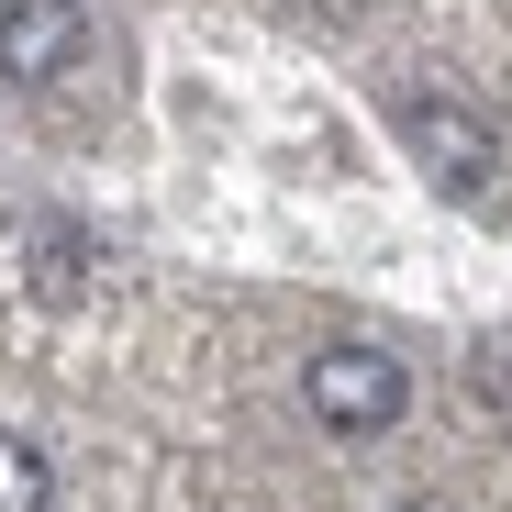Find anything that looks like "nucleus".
I'll use <instances>...</instances> for the list:
<instances>
[{"instance_id": "3", "label": "nucleus", "mask_w": 512, "mask_h": 512, "mask_svg": "<svg viewBox=\"0 0 512 512\" xmlns=\"http://www.w3.org/2000/svg\"><path fill=\"white\" fill-rule=\"evenodd\" d=\"M78 45H90V12H78V0H0V78H12V90L67 78Z\"/></svg>"}, {"instance_id": "6", "label": "nucleus", "mask_w": 512, "mask_h": 512, "mask_svg": "<svg viewBox=\"0 0 512 512\" xmlns=\"http://www.w3.org/2000/svg\"><path fill=\"white\" fill-rule=\"evenodd\" d=\"M401 512H435V501H401Z\"/></svg>"}, {"instance_id": "1", "label": "nucleus", "mask_w": 512, "mask_h": 512, "mask_svg": "<svg viewBox=\"0 0 512 512\" xmlns=\"http://www.w3.org/2000/svg\"><path fill=\"white\" fill-rule=\"evenodd\" d=\"M390 134H401V156L435 190H490L501 179V123L479 101H457V90H401L390 101Z\"/></svg>"}, {"instance_id": "5", "label": "nucleus", "mask_w": 512, "mask_h": 512, "mask_svg": "<svg viewBox=\"0 0 512 512\" xmlns=\"http://www.w3.org/2000/svg\"><path fill=\"white\" fill-rule=\"evenodd\" d=\"M34 245H45V290L67 301V290H78V234H67V223H34Z\"/></svg>"}, {"instance_id": "4", "label": "nucleus", "mask_w": 512, "mask_h": 512, "mask_svg": "<svg viewBox=\"0 0 512 512\" xmlns=\"http://www.w3.org/2000/svg\"><path fill=\"white\" fill-rule=\"evenodd\" d=\"M45 501H56V468H45V446L0 423V512H45Z\"/></svg>"}, {"instance_id": "2", "label": "nucleus", "mask_w": 512, "mask_h": 512, "mask_svg": "<svg viewBox=\"0 0 512 512\" xmlns=\"http://www.w3.org/2000/svg\"><path fill=\"white\" fill-rule=\"evenodd\" d=\"M301 401H312L323 435H390L401 401H412V379H401V357H390V346H312Z\"/></svg>"}]
</instances>
